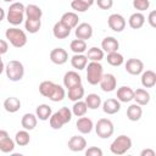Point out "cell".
Here are the masks:
<instances>
[{"mask_svg": "<svg viewBox=\"0 0 156 156\" xmlns=\"http://www.w3.org/2000/svg\"><path fill=\"white\" fill-rule=\"evenodd\" d=\"M85 56H87V58L90 60V61L100 62V61L104 58V51H102V49H100V48L93 46V48L88 49V52H87Z\"/></svg>", "mask_w": 156, "mask_h": 156, "instance_id": "74e56055", "label": "cell"}, {"mask_svg": "<svg viewBox=\"0 0 156 156\" xmlns=\"http://www.w3.org/2000/svg\"><path fill=\"white\" fill-rule=\"evenodd\" d=\"M69 49H71L74 54H83L84 51H87V41L76 38L74 40L71 41Z\"/></svg>", "mask_w": 156, "mask_h": 156, "instance_id": "ab89813d", "label": "cell"}, {"mask_svg": "<svg viewBox=\"0 0 156 156\" xmlns=\"http://www.w3.org/2000/svg\"><path fill=\"white\" fill-rule=\"evenodd\" d=\"M5 72H6V77L11 82H20L24 76L23 63L17 60H11L5 66Z\"/></svg>", "mask_w": 156, "mask_h": 156, "instance_id": "5b68a950", "label": "cell"}, {"mask_svg": "<svg viewBox=\"0 0 156 156\" xmlns=\"http://www.w3.org/2000/svg\"><path fill=\"white\" fill-rule=\"evenodd\" d=\"M95 0H72L71 7L77 12H85L89 7L93 6Z\"/></svg>", "mask_w": 156, "mask_h": 156, "instance_id": "d6a6232c", "label": "cell"}, {"mask_svg": "<svg viewBox=\"0 0 156 156\" xmlns=\"http://www.w3.org/2000/svg\"><path fill=\"white\" fill-rule=\"evenodd\" d=\"M6 17V13H5V10L2 7H0V22Z\"/></svg>", "mask_w": 156, "mask_h": 156, "instance_id": "7dc6e473", "label": "cell"}, {"mask_svg": "<svg viewBox=\"0 0 156 156\" xmlns=\"http://www.w3.org/2000/svg\"><path fill=\"white\" fill-rule=\"evenodd\" d=\"M150 94L146 89H143V88H139L136 90H134V96H133V100H135V104L140 105V106H145L150 102Z\"/></svg>", "mask_w": 156, "mask_h": 156, "instance_id": "7402d4cb", "label": "cell"}, {"mask_svg": "<svg viewBox=\"0 0 156 156\" xmlns=\"http://www.w3.org/2000/svg\"><path fill=\"white\" fill-rule=\"evenodd\" d=\"M106 61H107L108 65H111V66H113V67H118V66L123 65L124 57H123V55L119 54L118 51H113V52H108V54H107Z\"/></svg>", "mask_w": 156, "mask_h": 156, "instance_id": "e575fe53", "label": "cell"}, {"mask_svg": "<svg viewBox=\"0 0 156 156\" xmlns=\"http://www.w3.org/2000/svg\"><path fill=\"white\" fill-rule=\"evenodd\" d=\"M107 24H108L110 29H112L116 33H119V32H122L126 28L127 22H126V18L122 15H119V13H112L107 18Z\"/></svg>", "mask_w": 156, "mask_h": 156, "instance_id": "9c48e42d", "label": "cell"}, {"mask_svg": "<svg viewBox=\"0 0 156 156\" xmlns=\"http://www.w3.org/2000/svg\"><path fill=\"white\" fill-rule=\"evenodd\" d=\"M119 48V43L116 38L113 37H106L102 39L101 41V49L104 52H113V51H118Z\"/></svg>", "mask_w": 156, "mask_h": 156, "instance_id": "ffe728a7", "label": "cell"}, {"mask_svg": "<svg viewBox=\"0 0 156 156\" xmlns=\"http://www.w3.org/2000/svg\"><path fill=\"white\" fill-rule=\"evenodd\" d=\"M95 132H96L98 136H100L101 139H107V138L112 136V134L115 132L113 123L108 118H100L95 124Z\"/></svg>", "mask_w": 156, "mask_h": 156, "instance_id": "ba28073f", "label": "cell"}, {"mask_svg": "<svg viewBox=\"0 0 156 156\" xmlns=\"http://www.w3.org/2000/svg\"><path fill=\"white\" fill-rule=\"evenodd\" d=\"M95 1L101 10H110L113 6V0H95Z\"/></svg>", "mask_w": 156, "mask_h": 156, "instance_id": "b9f144b4", "label": "cell"}, {"mask_svg": "<svg viewBox=\"0 0 156 156\" xmlns=\"http://www.w3.org/2000/svg\"><path fill=\"white\" fill-rule=\"evenodd\" d=\"M155 155H156V152L152 149H144L140 152V156H155Z\"/></svg>", "mask_w": 156, "mask_h": 156, "instance_id": "bcb514c9", "label": "cell"}, {"mask_svg": "<svg viewBox=\"0 0 156 156\" xmlns=\"http://www.w3.org/2000/svg\"><path fill=\"white\" fill-rule=\"evenodd\" d=\"M37 123H38V118L33 113H24L21 119V126L26 130H33L37 127Z\"/></svg>", "mask_w": 156, "mask_h": 156, "instance_id": "4316f807", "label": "cell"}, {"mask_svg": "<svg viewBox=\"0 0 156 156\" xmlns=\"http://www.w3.org/2000/svg\"><path fill=\"white\" fill-rule=\"evenodd\" d=\"M52 115V110L49 105L46 104H41L38 105L35 108V116L37 118H39L40 121H48L50 118V116Z\"/></svg>", "mask_w": 156, "mask_h": 156, "instance_id": "4dcf8cb0", "label": "cell"}, {"mask_svg": "<svg viewBox=\"0 0 156 156\" xmlns=\"http://www.w3.org/2000/svg\"><path fill=\"white\" fill-rule=\"evenodd\" d=\"M101 98L98 95V94H94V93H91V94H88L87 95V98H85V104H87V106H88V108H90V110H96V108H99L100 106H101Z\"/></svg>", "mask_w": 156, "mask_h": 156, "instance_id": "d590c367", "label": "cell"}, {"mask_svg": "<svg viewBox=\"0 0 156 156\" xmlns=\"http://www.w3.org/2000/svg\"><path fill=\"white\" fill-rule=\"evenodd\" d=\"M143 116V108L138 104H132L127 108V118L132 122H136L141 118Z\"/></svg>", "mask_w": 156, "mask_h": 156, "instance_id": "cb8c5ba5", "label": "cell"}, {"mask_svg": "<svg viewBox=\"0 0 156 156\" xmlns=\"http://www.w3.org/2000/svg\"><path fill=\"white\" fill-rule=\"evenodd\" d=\"M87 63H88V58L83 54H74L71 57V65H72V67L76 68V69H78V71L84 69L85 66H87Z\"/></svg>", "mask_w": 156, "mask_h": 156, "instance_id": "f546056e", "label": "cell"}, {"mask_svg": "<svg viewBox=\"0 0 156 156\" xmlns=\"http://www.w3.org/2000/svg\"><path fill=\"white\" fill-rule=\"evenodd\" d=\"M76 128H77L78 132L82 133V134H89V133L93 130V128H94V123H93V121H91L89 117L82 116V117H79L78 121L76 122Z\"/></svg>", "mask_w": 156, "mask_h": 156, "instance_id": "e0dca14e", "label": "cell"}, {"mask_svg": "<svg viewBox=\"0 0 156 156\" xmlns=\"http://www.w3.org/2000/svg\"><path fill=\"white\" fill-rule=\"evenodd\" d=\"M85 155L87 156H102V150L98 146H91L85 150Z\"/></svg>", "mask_w": 156, "mask_h": 156, "instance_id": "7bdbcfd3", "label": "cell"}, {"mask_svg": "<svg viewBox=\"0 0 156 156\" xmlns=\"http://www.w3.org/2000/svg\"><path fill=\"white\" fill-rule=\"evenodd\" d=\"M4 71H5V65H4V61H2L1 55H0V74H1Z\"/></svg>", "mask_w": 156, "mask_h": 156, "instance_id": "c3c4849f", "label": "cell"}, {"mask_svg": "<svg viewBox=\"0 0 156 156\" xmlns=\"http://www.w3.org/2000/svg\"><path fill=\"white\" fill-rule=\"evenodd\" d=\"M5 37L7 39V41L13 46V48H23L27 44V34L24 30L17 28V27H11L9 29H6L5 32Z\"/></svg>", "mask_w": 156, "mask_h": 156, "instance_id": "277c9868", "label": "cell"}, {"mask_svg": "<svg viewBox=\"0 0 156 156\" xmlns=\"http://www.w3.org/2000/svg\"><path fill=\"white\" fill-rule=\"evenodd\" d=\"M124 67H126V71L132 76H138L144 71V63L139 58H129V60H127Z\"/></svg>", "mask_w": 156, "mask_h": 156, "instance_id": "4fadbf2b", "label": "cell"}, {"mask_svg": "<svg viewBox=\"0 0 156 156\" xmlns=\"http://www.w3.org/2000/svg\"><path fill=\"white\" fill-rule=\"evenodd\" d=\"M7 50H9V44H7V41L4 40V39H0V55L6 54Z\"/></svg>", "mask_w": 156, "mask_h": 156, "instance_id": "f6af8a7d", "label": "cell"}, {"mask_svg": "<svg viewBox=\"0 0 156 156\" xmlns=\"http://www.w3.org/2000/svg\"><path fill=\"white\" fill-rule=\"evenodd\" d=\"M134 96V90L130 87H119L117 89V100L119 102H129L133 100Z\"/></svg>", "mask_w": 156, "mask_h": 156, "instance_id": "44dd1931", "label": "cell"}, {"mask_svg": "<svg viewBox=\"0 0 156 156\" xmlns=\"http://www.w3.org/2000/svg\"><path fill=\"white\" fill-rule=\"evenodd\" d=\"M133 7L138 12L146 11L150 7V1L149 0H133Z\"/></svg>", "mask_w": 156, "mask_h": 156, "instance_id": "60d3db41", "label": "cell"}, {"mask_svg": "<svg viewBox=\"0 0 156 156\" xmlns=\"http://www.w3.org/2000/svg\"><path fill=\"white\" fill-rule=\"evenodd\" d=\"M85 68H87V80H88V83L91 84V85L99 84V82H100V79L104 74L102 65L100 62H96V61H90L89 63H87Z\"/></svg>", "mask_w": 156, "mask_h": 156, "instance_id": "8992f818", "label": "cell"}, {"mask_svg": "<svg viewBox=\"0 0 156 156\" xmlns=\"http://www.w3.org/2000/svg\"><path fill=\"white\" fill-rule=\"evenodd\" d=\"M60 21H61L62 23H65L67 27H69L71 29H73V28H76V27L78 26L79 17H78V15H77L76 12L69 11V12H65V13L62 15V17H61Z\"/></svg>", "mask_w": 156, "mask_h": 156, "instance_id": "484cf974", "label": "cell"}, {"mask_svg": "<svg viewBox=\"0 0 156 156\" xmlns=\"http://www.w3.org/2000/svg\"><path fill=\"white\" fill-rule=\"evenodd\" d=\"M15 150V140L10 138L9 133L4 129H0V151L4 154L12 152Z\"/></svg>", "mask_w": 156, "mask_h": 156, "instance_id": "8fae6325", "label": "cell"}, {"mask_svg": "<svg viewBox=\"0 0 156 156\" xmlns=\"http://www.w3.org/2000/svg\"><path fill=\"white\" fill-rule=\"evenodd\" d=\"M132 139L128 135H118L110 145V150L115 155H123L132 147Z\"/></svg>", "mask_w": 156, "mask_h": 156, "instance_id": "52a82bcc", "label": "cell"}, {"mask_svg": "<svg viewBox=\"0 0 156 156\" xmlns=\"http://www.w3.org/2000/svg\"><path fill=\"white\" fill-rule=\"evenodd\" d=\"M74 34H76V38H77V39L88 40V39H90L91 35H93V27H91V24H89V23H87V22L78 23V26L76 27Z\"/></svg>", "mask_w": 156, "mask_h": 156, "instance_id": "7c38bea8", "label": "cell"}, {"mask_svg": "<svg viewBox=\"0 0 156 156\" xmlns=\"http://www.w3.org/2000/svg\"><path fill=\"white\" fill-rule=\"evenodd\" d=\"M41 27V20H33V18H26L24 21V28L28 33L35 34L39 32Z\"/></svg>", "mask_w": 156, "mask_h": 156, "instance_id": "836d02e7", "label": "cell"}, {"mask_svg": "<svg viewBox=\"0 0 156 156\" xmlns=\"http://www.w3.org/2000/svg\"><path fill=\"white\" fill-rule=\"evenodd\" d=\"M84 94H85V90H84L83 85L82 84H77V85H74V87L68 89V94L67 95H68V99L74 102V101L80 100L84 96Z\"/></svg>", "mask_w": 156, "mask_h": 156, "instance_id": "1f68e13d", "label": "cell"}, {"mask_svg": "<svg viewBox=\"0 0 156 156\" xmlns=\"http://www.w3.org/2000/svg\"><path fill=\"white\" fill-rule=\"evenodd\" d=\"M147 22H149V24H150L152 28L156 27V11H155V10L150 11L149 17H147Z\"/></svg>", "mask_w": 156, "mask_h": 156, "instance_id": "ee69618b", "label": "cell"}, {"mask_svg": "<svg viewBox=\"0 0 156 156\" xmlns=\"http://www.w3.org/2000/svg\"><path fill=\"white\" fill-rule=\"evenodd\" d=\"M156 84V73L151 69L141 72V85L144 88H152Z\"/></svg>", "mask_w": 156, "mask_h": 156, "instance_id": "603a6c76", "label": "cell"}, {"mask_svg": "<svg viewBox=\"0 0 156 156\" xmlns=\"http://www.w3.org/2000/svg\"><path fill=\"white\" fill-rule=\"evenodd\" d=\"M24 16L26 18H33V20H41L43 16V10L35 5V4H29L26 6L24 10Z\"/></svg>", "mask_w": 156, "mask_h": 156, "instance_id": "d4e9b609", "label": "cell"}, {"mask_svg": "<svg viewBox=\"0 0 156 156\" xmlns=\"http://www.w3.org/2000/svg\"><path fill=\"white\" fill-rule=\"evenodd\" d=\"M77 84H82V77L76 71H68L63 76V85L65 88L69 89Z\"/></svg>", "mask_w": 156, "mask_h": 156, "instance_id": "2e32d148", "label": "cell"}, {"mask_svg": "<svg viewBox=\"0 0 156 156\" xmlns=\"http://www.w3.org/2000/svg\"><path fill=\"white\" fill-rule=\"evenodd\" d=\"M24 10L26 6L20 1H13L7 9L6 20L12 26H20L24 20Z\"/></svg>", "mask_w": 156, "mask_h": 156, "instance_id": "7a4b0ae2", "label": "cell"}, {"mask_svg": "<svg viewBox=\"0 0 156 156\" xmlns=\"http://www.w3.org/2000/svg\"><path fill=\"white\" fill-rule=\"evenodd\" d=\"M101 104H102V111L107 115H115L121 110V102L113 98H110Z\"/></svg>", "mask_w": 156, "mask_h": 156, "instance_id": "d6986e66", "label": "cell"}, {"mask_svg": "<svg viewBox=\"0 0 156 156\" xmlns=\"http://www.w3.org/2000/svg\"><path fill=\"white\" fill-rule=\"evenodd\" d=\"M2 1H5V2H13L15 0H2Z\"/></svg>", "mask_w": 156, "mask_h": 156, "instance_id": "681fc988", "label": "cell"}, {"mask_svg": "<svg viewBox=\"0 0 156 156\" xmlns=\"http://www.w3.org/2000/svg\"><path fill=\"white\" fill-rule=\"evenodd\" d=\"M145 23V16L141 12H134L130 15L129 20H128V24L132 29H139L144 26Z\"/></svg>", "mask_w": 156, "mask_h": 156, "instance_id": "83f0119b", "label": "cell"}, {"mask_svg": "<svg viewBox=\"0 0 156 156\" xmlns=\"http://www.w3.org/2000/svg\"><path fill=\"white\" fill-rule=\"evenodd\" d=\"M52 34H54V37L56 39H66L71 34V28L67 27L61 21H58L52 27Z\"/></svg>", "mask_w": 156, "mask_h": 156, "instance_id": "ac0fdd59", "label": "cell"}, {"mask_svg": "<svg viewBox=\"0 0 156 156\" xmlns=\"http://www.w3.org/2000/svg\"><path fill=\"white\" fill-rule=\"evenodd\" d=\"M50 60L55 65H63L68 61V54L62 48H55L50 52Z\"/></svg>", "mask_w": 156, "mask_h": 156, "instance_id": "5bb4252c", "label": "cell"}, {"mask_svg": "<svg viewBox=\"0 0 156 156\" xmlns=\"http://www.w3.org/2000/svg\"><path fill=\"white\" fill-rule=\"evenodd\" d=\"M4 108L10 112V113H15L21 108V101L16 96H10L4 101Z\"/></svg>", "mask_w": 156, "mask_h": 156, "instance_id": "f1b7e54d", "label": "cell"}, {"mask_svg": "<svg viewBox=\"0 0 156 156\" xmlns=\"http://www.w3.org/2000/svg\"><path fill=\"white\" fill-rule=\"evenodd\" d=\"M39 93L44 96L48 98L49 100L54 101V102H58L62 101L66 96V91L65 89L60 85L56 84L51 80H44L39 84Z\"/></svg>", "mask_w": 156, "mask_h": 156, "instance_id": "6da1fadb", "label": "cell"}, {"mask_svg": "<svg viewBox=\"0 0 156 156\" xmlns=\"http://www.w3.org/2000/svg\"><path fill=\"white\" fill-rule=\"evenodd\" d=\"M30 141V135L28 133V130L23 129V130H20L16 133L15 135V144H17L18 146H26L28 145Z\"/></svg>", "mask_w": 156, "mask_h": 156, "instance_id": "8d00e7d4", "label": "cell"}, {"mask_svg": "<svg viewBox=\"0 0 156 156\" xmlns=\"http://www.w3.org/2000/svg\"><path fill=\"white\" fill-rule=\"evenodd\" d=\"M87 111H88V106L85 101H82V100L74 101V105L72 106V115H74L76 117H82V116H85Z\"/></svg>", "mask_w": 156, "mask_h": 156, "instance_id": "f35d334b", "label": "cell"}, {"mask_svg": "<svg viewBox=\"0 0 156 156\" xmlns=\"http://www.w3.org/2000/svg\"><path fill=\"white\" fill-rule=\"evenodd\" d=\"M99 84H100V88H101L102 91L111 93L117 87V79L112 73H106V74H102Z\"/></svg>", "mask_w": 156, "mask_h": 156, "instance_id": "30bf717a", "label": "cell"}, {"mask_svg": "<svg viewBox=\"0 0 156 156\" xmlns=\"http://www.w3.org/2000/svg\"><path fill=\"white\" fill-rule=\"evenodd\" d=\"M68 149L73 152H79V151H83L85 147H87V140L84 136H80V135H73L69 140H68V144H67Z\"/></svg>", "mask_w": 156, "mask_h": 156, "instance_id": "9a60e30c", "label": "cell"}, {"mask_svg": "<svg viewBox=\"0 0 156 156\" xmlns=\"http://www.w3.org/2000/svg\"><path fill=\"white\" fill-rule=\"evenodd\" d=\"M71 119H72V111L68 107H61L58 111H56L50 116L49 122L52 129H61L66 123L71 122Z\"/></svg>", "mask_w": 156, "mask_h": 156, "instance_id": "3957f363", "label": "cell"}]
</instances>
